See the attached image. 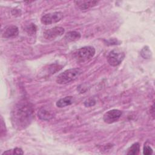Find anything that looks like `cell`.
<instances>
[{
	"mask_svg": "<svg viewBox=\"0 0 155 155\" xmlns=\"http://www.w3.org/2000/svg\"><path fill=\"white\" fill-rule=\"evenodd\" d=\"M34 118V110L32 105L27 102L16 104L12 111L11 119L13 127L18 130L27 127Z\"/></svg>",
	"mask_w": 155,
	"mask_h": 155,
	"instance_id": "1",
	"label": "cell"
},
{
	"mask_svg": "<svg viewBox=\"0 0 155 155\" xmlns=\"http://www.w3.org/2000/svg\"><path fill=\"white\" fill-rule=\"evenodd\" d=\"M82 70L80 68H71L60 73L56 78V82L63 85L76 79L81 74Z\"/></svg>",
	"mask_w": 155,
	"mask_h": 155,
	"instance_id": "2",
	"label": "cell"
},
{
	"mask_svg": "<svg viewBox=\"0 0 155 155\" xmlns=\"http://www.w3.org/2000/svg\"><path fill=\"white\" fill-rule=\"evenodd\" d=\"M95 54V49L91 46H86L76 50L73 53V57L79 62H84L91 58Z\"/></svg>",
	"mask_w": 155,
	"mask_h": 155,
	"instance_id": "3",
	"label": "cell"
},
{
	"mask_svg": "<svg viewBox=\"0 0 155 155\" xmlns=\"http://www.w3.org/2000/svg\"><path fill=\"white\" fill-rule=\"evenodd\" d=\"M125 53L119 49L111 50L107 56L108 63L113 67H116L121 64L125 58Z\"/></svg>",
	"mask_w": 155,
	"mask_h": 155,
	"instance_id": "4",
	"label": "cell"
},
{
	"mask_svg": "<svg viewBox=\"0 0 155 155\" xmlns=\"http://www.w3.org/2000/svg\"><path fill=\"white\" fill-rule=\"evenodd\" d=\"M63 18V13L60 12L49 13L43 15L41 18V22L44 25H50L60 21Z\"/></svg>",
	"mask_w": 155,
	"mask_h": 155,
	"instance_id": "5",
	"label": "cell"
},
{
	"mask_svg": "<svg viewBox=\"0 0 155 155\" xmlns=\"http://www.w3.org/2000/svg\"><path fill=\"white\" fill-rule=\"evenodd\" d=\"M65 30L61 27H55L45 30L43 33L44 38L49 41H52L58 37L61 36L64 33Z\"/></svg>",
	"mask_w": 155,
	"mask_h": 155,
	"instance_id": "6",
	"label": "cell"
},
{
	"mask_svg": "<svg viewBox=\"0 0 155 155\" xmlns=\"http://www.w3.org/2000/svg\"><path fill=\"white\" fill-rule=\"evenodd\" d=\"M122 112L117 109H112L107 111L104 116L103 120L107 124H113L119 120Z\"/></svg>",
	"mask_w": 155,
	"mask_h": 155,
	"instance_id": "7",
	"label": "cell"
},
{
	"mask_svg": "<svg viewBox=\"0 0 155 155\" xmlns=\"http://www.w3.org/2000/svg\"><path fill=\"white\" fill-rule=\"evenodd\" d=\"M19 29L16 25H10L7 27L2 33V37L5 38H14L18 35Z\"/></svg>",
	"mask_w": 155,
	"mask_h": 155,
	"instance_id": "8",
	"label": "cell"
},
{
	"mask_svg": "<svg viewBox=\"0 0 155 155\" xmlns=\"http://www.w3.org/2000/svg\"><path fill=\"white\" fill-rule=\"evenodd\" d=\"M53 116L54 114L52 111L44 107L41 108L38 112V117L43 120H49L54 117Z\"/></svg>",
	"mask_w": 155,
	"mask_h": 155,
	"instance_id": "9",
	"label": "cell"
},
{
	"mask_svg": "<svg viewBox=\"0 0 155 155\" xmlns=\"http://www.w3.org/2000/svg\"><path fill=\"white\" fill-rule=\"evenodd\" d=\"M96 1H74L75 5L81 10L88 9L93 6H95L97 4Z\"/></svg>",
	"mask_w": 155,
	"mask_h": 155,
	"instance_id": "10",
	"label": "cell"
},
{
	"mask_svg": "<svg viewBox=\"0 0 155 155\" xmlns=\"http://www.w3.org/2000/svg\"><path fill=\"white\" fill-rule=\"evenodd\" d=\"M74 102V98L72 96H67L58 100L56 105L59 108H63L71 105Z\"/></svg>",
	"mask_w": 155,
	"mask_h": 155,
	"instance_id": "11",
	"label": "cell"
},
{
	"mask_svg": "<svg viewBox=\"0 0 155 155\" xmlns=\"http://www.w3.org/2000/svg\"><path fill=\"white\" fill-rule=\"evenodd\" d=\"M81 38V34L76 31H70L65 35V39L67 42H73L78 40Z\"/></svg>",
	"mask_w": 155,
	"mask_h": 155,
	"instance_id": "12",
	"label": "cell"
},
{
	"mask_svg": "<svg viewBox=\"0 0 155 155\" xmlns=\"http://www.w3.org/2000/svg\"><path fill=\"white\" fill-rule=\"evenodd\" d=\"M140 150V145L138 142L134 143L133 145H131L129 148L127 150V154H133V155H136L139 153Z\"/></svg>",
	"mask_w": 155,
	"mask_h": 155,
	"instance_id": "13",
	"label": "cell"
},
{
	"mask_svg": "<svg viewBox=\"0 0 155 155\" xmlns=\"http://www.w3.org/2000/svg\"><path fill=\"white\" fill-rule=\"evenodd\" d=\"M24 152L20 148L16 147L13 150H8L6 151H4L2 154H23Z\"/></svg>",
	"mask_w": 155,
	"mask_h": 155,
	"instance_id": "14",
	"label": "cell"
},
{
	"mask_svg": "<svg viewBox=\"0 0 155 155\" xmlns=\"http://www.w3.org/2000/svg\"><path fill=\"white\" fill-rule=\"evenodd\" d=\"M26 31L28 35H35L36 31V27L35 24H31L27 27Z\"/></svg>",
	"mask_w": 155,
	"mask_h": 155,
	"instance_id": "15",
	"label": "cell"
},
{
	"mask_svg": "<svg viewBox=\"0 0 155 155\" xmlns=\"http://www.w3.org/2000/svg\"><path fill=\"white\" fill-rule=\"evenodd\" d=\"M143 53L145 54V56H143V58L145 59H148L151 56V51L149 50L148 47H145L142 49V50L141 51V54H143Z\"/></svg>",
	"mask_w": 155,
	"mask_h": 155,
	"instance_id": "16",
	"label": "cell"
},
{
	"mask_svg": "<svg viewBox=\"0 0 155 155\" xmlns=\"http://www.w3.org/2000/svg\"><path fill=\"white\" fill-rule=\"evenodd\" d=\"M143 154L145 155H150L153 154V149L148 145H144Z\"/></svg>",
	"mask_w": 155,
	"mask_h": 155,
	"instance_id": "17",
	"label": "cell"
},
{
	"mask_svg": "<svg viewBox=\"0 0 155 155\" xmlns=\"http://www.w3.org/2000/svg\"><path fill=\"white\" fill-rule=\"evenodd\" d=\"M96 104V101L94 99H88L86 100L84 102V105L86 107H90L94 106Z\"/></svg>",
	"mask_w": 155,
	"mask_h": 155,
	"instance_id": "18",
	"label": "cell"
},
{
	"mask_svg": "<svg viewBox=\"0 0 155 155\" xmlns=\"http://www.w3.org/2000/svg\"><path fill=\"white\" fill-rule=\"evenodd\" d=\"M117 40L116 39H109L107 41V44L108 45H116L117 44Z\"/></svg>",
	"mask_w": 155,
	"mask_h": 155,
	"instance_id": "19",
	"label": "cell"
}]
</instances>
